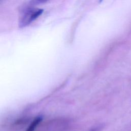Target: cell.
Instances as JSON below:
<instances>
[{
    "label": "cell",
    "instance_id": "cell-3",
    "mask_svg": "<svg viewBox=\"0 0 131 131\" xmlns=\"http://www.w3.org/2000/svg\"><path fill=\"white\" fill-rule=\"evenodd\" d=\"M102 128V127L100 126H98L95 128H93L91 130V131H99L100 130V129Z\"/></svg>",
    "mask_w": 131,
    "mask_h": 131
},
{
    "label": "cell",
    "instance_id": "cell-5",
    "mask_svg": "<svg viewBox=\"0 0 131 131\" xmlns=\"http://www.w3.org/2000/svg\"><path fill=\"white\" fill-rule=\"evenodd\" d=\"M102 1V0H100V2H101Z\"/></svg>",
    "mask_w": 131,
    "mask_h": 131
},
{
    "label": "cell",
    "instance_id": "cell-2",
    "mask_svg": "<svg viewBox=\"0 0 131 131\" xmlns=\"http://www.w3.org/2000/svg\"><path fill=\"white\" fill-rule=\"evenodd\" d=\"M41 118L40 117L36 118L33 120V121L31 123L30 126L27 129L26 131H34V129H35V128L38 125V124L41 121Z\"/></svg>",
    "mask_w": 131,
    "mask_h": 131
},
{
    "label": "cell",
    "instance_id": "cell-1",
    "mask_svg": "<svg viewBox=\"0 0 131 131\" xmlns=\"http://www.w3.org/2000/svg\"><path fill=\"white\" fill-rule=\"evenodd\" d=\"M43 9L39 8H29L27 9L20 17L18 21L19 28H23L29 25L38 18L43 13Z\"/></svg>",
    "mask_w": 131,
    "mask_h": 131
},
{
    "label": "cell",
    "instance_id": "cell-4",
    "mask_svg": "<svg viewBox=\"0 0 131 131\" xmlns=\"http://www.w3.org/2000/svg\"><path fill=\"white\" fill-rule=\"evenodd\" d=\"M48 0H36V3H43L48 1Z\"/></svg>",
    "mask_w": 131,
    "mask_h": 131
}]
</instances>
